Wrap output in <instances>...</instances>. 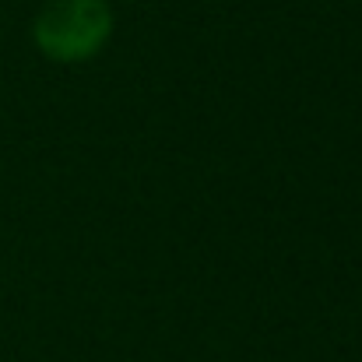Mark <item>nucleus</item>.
Returning <instances> with one entry per match:
<instances>
[{
	"mask_svg": "<svg viewBox=\"0 0 362 362\" xmlns=\"http://www.w3.org/2000/svg\"><path fill=\"white\" fill-rule=\"evenodd\" d=\"M113 32V11L106 0H49L32 25V39L42 57L57 64L92 60Z\"/></svg>",
	"mask_w": 362,
	"mask_h": 362,
	"instance_id": "f257e3e1",
	"label": "nucleus"
}]
</instances>
